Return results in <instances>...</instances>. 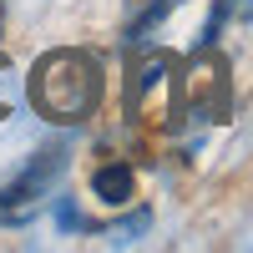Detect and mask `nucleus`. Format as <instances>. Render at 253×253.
Segmentation results:
<instances>
[{"label":"nucleus","instance_id":"obj_1","mask_svg":"<svg viewBox=\"0 0 253 253\" xmlns=\"http://www.w3.org/2000/svg\"><path fill=\"white\" fill-rule=\"evenodd\" d=\"M31 101L51 122H86L101 101V66L86 51H46L31 71Z\"/></svg>","mask_w":253,"mask_h":253},{"label":"nucleus","instance_id":"obj_2","mask_svg":"<svg viewBox=\"0 0 253 253\" xmlns=\"http://www.w3.org/2000/svg\"><path fill=\"white\" fill-rule=\"evenodd\" d=\"M61 172H66V147H46V152H36L10 182H0V223H26V218H36L41 198L56 187Z\"/></svg>","mask_w":253,"mask_h":253},{"label":"nucleus","instance_id":"obj_3","mask_svg":"<svg viewBox=\"0 0 253 253\" xmlns=\"http://www.w3.org/2000/svg\"><path fill=\"white\" fill-rule=\"evenodd\" d=\"M91 198L96 203H107V208H126L137 198V172L126 162H107V167H96L91 172Z\"/></svg>","mask_w":253,"mask_h":253},{"label":"nucleus","instance_id":"obj_4","mask_svg":"<svg viewBox=\"0 0 253 253\" xmlns=\"http://www.w3.org/2000/svg\"><path fill=\"white\" fill-rule=\"evenodd\" d=\"M177 5H182V0H152V5H147V10L132 20V31H126V46H142V41H152V31H157Z\"/></svg>","mask_w":253,"mask_h":253},{"label":"nucleus","instance_id":"obj_5","mask_svg":"<svg viewBox=\"0 0 253 253\" xmlns=\"http://www.w3.org/2000/svg\"><path fill=\"white\" fill-rule=\"evenodd\" d=\"M10 107H15V76H10L5 61H0V117H10Z\"/></svg>","mask_w":253,"mask_h":253}]
</instances>
